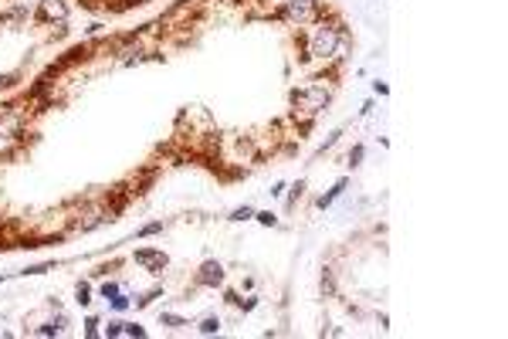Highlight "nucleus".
Returning <instances> with one entry per match:
<instances>
[{
	"label": "nucleus",
	"instance_id": "nucleus-1",
	"mask_svg": "<svg viewBox=\"0 0 508 339\" xmlns=\"http://www.w3.org/2000/svg\"><path fill=\"white\" fill-rule=\"evenodd\" d=\"M339 38H342V27H325L322 24L315 31V38H312V44H308V58H322V61L332 58L339 48Z\"/></svg>",
	"mask_w": 508,
	"mask_h": 339
},
{
	"label": "nucleus",
	"instance_id": "nucleus-2",
	"mask_svg": "<svg viewBox=\"0 0 508 339\" xmlns=\"http://www.w3.org/2000/svg\"><path fill=\"white\" fill-rule=\"evenodd\" d=\"M285 17L295 20V24H312L319 17V3L315 0H288L285 3Z\"/></svg>",
	"mask_w": 508,
	"mask_h": 339
},
{
	"label": "nucleus",
	"instance_id": "nucleus-3",
	"mask_svg": "<svg viewBox=\"0 0 508 339\" xmlns=\"http://www.w3.org/2000/svg\"><path fill=\"white\" fill-rule=\"evenodd\" d=\"M325 98H329V92H325L322 85L305 88V92H291V102H295V105H301L305 112H319L322 105H325Z\"/></svg>",
	"mask_w": 508,
	"mask_h": 339
},
{
	"label": "nucleus",
	"instance_id": "nucleus-4",
	"mask_svg": "<svg viewBox=\"0 0 508 339\" xmlns=\"http://www.w3.org/2000/svg\"><path fill=\"white\" fill-rule=\"evenodd\" d=\"M65 17H68V7H65L61 0H41L38 20H44V24H51V20H58V24H65Z\"/></svg>",
	"mask_w": 508,
	"mask_h": 339
},
{
	"label": "nucleus",
	"instance_id": "nucleus-5",
	"mask_svg": "<svg viewBox=\"0 0 508 339\" xmlns=\"http://www.w3.org/2000/svg\"><path fill=\"white\" fill-rule=\"evenodd\" d=\"M136 261H139V264H149V268H152V271H163V268H166V254H163V251H152V248H139V251H136Z\"/></svg>",
	"mask_w": 508,
	"mask_h": 339
},
{
	"label": "nucleus",
	"instance_id": "nucleus-6",
	"mask_svg": "<svg viewBox=\"0 0 508 339\" xmlns=\"http://www.w3.org/2000/svg\"><path fill=\"white\" fill-rule=\"evenodd\" d=\"M197 282H200V285H220V282H224V264H220V261H204L200 275H197Z\"/></svg>",
	"mask_w": 508,
	"mask_h": 339
},
{
	"label": "nucleus",
	"instance_id": "nucleus-7",
	"mask_svg": "<svg viewBox=\"0 0 508 339\" xmlns=\"http://www.w3.org/2000/svg\"><path fill=\"white\" fill-rule=\"evenodd\" d=\"M342 190H346V180H339V183H336V187H332V190H329L325 197H319V207H329V204L336 200V197H339V193H342Z\"/></svg>",
	"mask_w": 508,
	"mask_h": 339
},
{
	"label": "nucleus",
	"instance_id": "nucleus-8",
	"mask_svg": "<svg viewBox=\"0 0 508 339\" xmlns=\"http://www.w3.org/2000/svg\"><path fill=\"white\" fill-rule=\"evenodd\" d=\"M200 333H204V336L220 333V319H214V316H210V319H204V322H200Z\"/></svg>",
	"mask_w": 508,
	"mask_h": 339
},
{
	"label": "nucleus",
	"instance_id": "nucleus-9",
	"mask_svg": "<svg viewBox=\"0 0 508 339\" xmlns=\"http://www.w3.org/2000/svg\"><path fill=\"white\" fill-rule=\"evenodd\" d=\"M251 217H254V210H251V207H237L234 214H230V221H251Z\"/></svg>",
	"mask_w": 508,
	"mask_h": 339
},
{
	"label": "nucleus",
	"instance_id": "nucleus-10",
	"mask_svg": "<svg viewBox=\"0 0 508 339\" xmlns=\"http://www.w3.org/2000/svg\"><path fill=\"white\" fill-rule=\"evenodd\" d=\"M122 333H126V336H146L143 326H129V322H122Z\"/></svg>",
	"mask_w": 508,
	"mask_h": 339
},
{
	"label": "nucleus",
	"instance_id": "nucleus-11",
	"mask_svg": "<svg viewBox=\"0 0 508 339\" xmlns=\"http://www.w3.org/2000/svg\"><path fill=\"white\" fill-rule=\"evenodd\" d=\"M112 305H115V309H119V312H122V309H129V299H126V295H119V292H115V295H112Z\"/></svg>",
	"mask_w": 508,
	"mask_h": 339
},
{
	"label": "nucleus",
	"instance_id": "nucleus-12",
	"mask_svg": "<svg viewBox=\"0 0 508 339\" xmlns=\"http://www.w3.org/2000/svg\"><path fill=\"white\" fill-rule=\"evenodd\" d=\"M61 333V326H41L38 329V336H58Z\"/></svg>",
	"mask_w": 508,
	"mask_h": 339
},
{
	"label": "nucleus",
	"instance_id": "nucleus-13",
	"mask_svg": "<svg viewBox=\"0 0 508 339\" xmlns=\"http://www.w3.org/2000/svg\"><path fill=\"white\" fill-rule=\"evenodd\" d=\"M78 302H81V305L92 302V299H88V285H78Z\"/></svg>",
	"mask_w": 508,
	"mask_h": 339
},
{
	"label": "nucleus",
	"instance_id": "nucleus-14",
	"mask_svg": "<svg viewBox=\"0 0 508 339\" xmlns=\"http://www.w3.org/2000/svg\"><path fill=\"white\" fill-rule=\"evenodd\" d=\"M105 336H122V322H109V329H105Z\"/></svg>",
	"mask_w": 508,
	"mask_h": 339
},
{
	"label": "nucleus",
	"instance_id": "nucleus-15",
	"mask_svg": "<svg viewBox=\"0 0 508 339\" xmlns=\"http://www.w3.org/2000/svg\"><path fill=\"white\" fill-rule=\"evenodd\" d=\"M254 217H258V221H261L264 227H271V224H275V214H268V210H264V214H254Z\"/></svg>",
	"mask_w": 508,
	"mask_h": 339
},
{
	"label": "nucleus",
	"instance_id": "nucleus-16",
	"mask_svg": "<svg viewBox=\"0 0 508 339\" xmlns=\"http://www.w3.org/2000/svg\"><path fill=\"white\" fill-rule=\"evenodd\" d=\"M156 231H163V224H159V221H156V224H146V227H143V231H139V234L146 238V234H156Z\"/></svg>",
	"mask_w": 508,
	"mask_h": 339
},
{
	"label": "nucleus",
	"instance_id": "nucleus-17",
	"mask_svg": "<svg viewBox=\"0 0 508 339\" xmlns=\"http://www.w3.org/2000/svg\"><path fill=\"white\" fill-rule=\"evenodd\" d=\"M85 336H98V319H88V329H85Z\"/></svg>",
	"mask_w": 508,
	"mask_h": 339
},
{
	"label": "nucleus",
	"instance_id": "nucleus-18",
	"mask_svg": "<svg viewBox=\"0 0 508 339\" xmlns=\"http://www.w3.org/2000/svg\"><path fill=\"white\" fill-rule=\"evenodd\" d=\"M166 326H187V319H180V316H163Z\"/></svg>",
	"mask_w": 508,
	"mask_h": 339
},
{
	"label": "nucleus",
	"instance_id": "nucleus-19",
	"mask_svg": "<svg viewBox=\"0 0 508 339\" xmlns=\"http://www.w3.org/2000/svg\"><path fill=\"white\" fill-rule=\"evenodd\" d=\"M359 160H363V146H356V150H353V153H349V163H353V167H356V163H359Z\"/></svg>",
	"mask_w": 508,
	"mask_h": 339
},
{
	"label": "nucleus",
	"instance_id": "nucleus-20",
	"mask_svg": "<svg viewBox=\"0 0 508 339\" xmlns=\"http://www.w3.org/2000/svg\"><path fill=\"white\" fill-rule=\"evenodd\" d=\"M115 292H119V285H102V295H105V299H112Z\"/></svg>",
	"mask_w": 508,
	"mask_h": 339
}]
</instances>
